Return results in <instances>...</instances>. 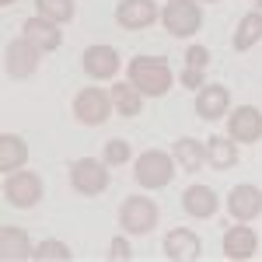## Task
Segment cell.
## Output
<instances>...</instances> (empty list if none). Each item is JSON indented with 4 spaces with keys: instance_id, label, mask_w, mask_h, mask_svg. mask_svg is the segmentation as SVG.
Returning <instances> with one entry per match:
<instances>
[{
    "instance_id": "obj_16",
    "label": "cell",
    "mask_w": 262,
    "mask_h": 262,
    "mask_svg": "<svg viewBox=\"0 0 262 262\" xmlns=\"http://www.w3.org/2000/svg\"><path fill=\"white\" fill-rule=\"evenodd\" d=\"M224 112H231V95L224 84H203L196 91V116L206 122L221 119Z\"/></svg>"
},
{
    "instance_id": "obj_19",
    "label": "cell",
    "mask_w": 262,
    "mask_h": 262,
    "mask_svg": "<svg viewBox=\"0 0 262 262\" xmlns=\"http://www.w3.org/2000/svg\"><path fill=\"white\" fill-rule=\"evenodd\" d=\"M206 164L213 171H227L238 164V143L231 137H210L206 140Z\"/></svg>"
},
{
    "instance_id": "obj_10",
    "label": "cell",
    "mask_w": 262,
    "mask_h": 262,
    "mask_svg": "<svg viewBox=\"0 0 262 262\" xmlns=\"http://www.w3.org/2000/svg\"><path fill=\"white\" fill-rule=\"evenodd\" d=\"M227 137L234 143H259L262 140V112L255 105H238L227 119Z\"/></svg>"
},
{
    "instance_id": "obj_17",
    "label": "cell",
    "mask_w": 262,
    "mask_h": 262,
    "mask_svg": "<svg viewBox=\"0 0 262 262\" xmlns=\"http://www.w3.org/2000/svg\"><path fill=\"white\" fill-rule=\"evenodd\" d=\"M217 192L210 189V185H189L185 192H182V210L192 217V221H206V217H213L217 213Z\"/></svg>"
},
{
    "instance_id": "obj_12",
    "label": "cell",
    "mask_w": 262,
    "mask_h": 262,
    "mask_svg": "<svg viewBox=\"0 0 262 262\" xmlns=\"http://www.w3.org/2000/svg\"><path fill=\"white\" fill-rule=\"evenodd\" d=\"M203 255V242L192 227H175L164 234V259L168 262H196Z\"/></svg>"
},
{
    "instance_id": "obj_18",
    "label": "cell",
    "mask_w": 262,
    "mask_h": 262,
    "mask_svg": "<svg viewBox=\"0 0 262 262\" xmlns=\"http://www.w3.org/2000/svg\"><path fill=\"white\" fill-rule=\"evenodd\" d=\"M0 252H4V259L7 262H21V259H32L35 255V245L28 238V231L25 227H4L0 231Z\"/></svg>"
},
{
    "instance_id": "obj_2",
    "label": "cell",
    "mask_w": 262,
    "mask_h": 262,
    "mask_svg": "<svg viewBox=\"0 0 262 262\" xmlns=\"http://www.w3.org/2000/svg\"><path fill=\"white\" fill-rule=\"evenodd\" d=\"M161 25L168 28V35L175 39H189L203 28V7L200 0H168L161 11Z\"/></svg>"
},
{
    "instance_id": "obj_25",
    "label": "cell",
    "mask_w": 262,
    "mask_h": 262,
    "mask_svg": "<svg viewBox=\"0 0 262 262\" xmlns=\"http://www.w3.org/2000/svg\"><path fill=\"white\" fill-rule=\"evenodd\" d=\"M35 262H70L74 259V252H70V245L67 242H56V238H46V242L35 245Z\"/></svg>"
},
{
    "instance_id": "obj_11",
    "label": "cell",
    "mask_w": 262,
    "mask_h": 262,
    "mask_svg": "<svg viewBox=\"0 0 262 262\" xmlns=\"http://www.w3.org/2000/svg\"><path fill=\"white\" fill-rule=\"evenodd\" d=\"M227 213H231V221L252 224L262 213V189L248 185V182L234 185V189L227 192Z\"/></svg>"
},
{
    "instance_id": "obj_3",
    "label": "cell",
    "mask_w": 262,
    "mask_h": 262,
    "mask_svg": "<svg viewBox=\"0 0 262 262\" xmlns=\"http://www.w3.org/2000/svg\"><path fill=\"white\" fill-rule=\"evenodd\" d=\"M112 112H116V105H112V95L105 88H95L91 84V88H81L74 95V116L84 126H105Z\"/></svg>"
},
{
    "instance_id": "obj_9",
    "label": "cell",
    "mask_w": 262,
    "mask_h": 262,
    "mask_svg": "<svg viewBox=\"0 0 262 262\" xmlns=\"http://www.w3.org/2000/svg\"><path fill=\"white\" fill-rule=\"evenodd\" d=\"M224 259H231V262H248V259H255V252H259V234L248 227V224H234V227H227L224 231Z\"/></svg>"
},
{
    "instance_id": "obj_14",
    "label": "cell",
    "mask_w": 262,
    "mask_h": 262,
    "mask_svg": "<svg viewBox=\"0 0 262 262\" xmlns=\"http://www.w3.org/2000/svg\"><path fill=\"white\" fill-rule=\"evenodd\" d=\"M21 35L32 42V46H39L42 53H56L63 46V32H60V25L56 21H49V18H42V14H32V18L21 25Z\"/></svg>"
},
{
    "instance_id": "obj_26",
    "label": "cell",
    "mask_w": 262,
    "mask_h": 262,
    "mask_svg": "<svg viewBox=\"0 0 262 262\" xmlns=\"http://www.w3.org/2000/svg\"><path fill=\"white\" fill-rule=\"evenodd\" d=\"M129 158H133V150H129V140H122V137L108 140V143H105V150H101V161L108 164V168H122Z\"/></svg>"
},
{
    "instance_id": "obj_8",
    "label": "cell",
    "mask_w": 262,
    "mask_h": 262,
    "mask_svg": "<svg viewBox=\"0 0 262 262\" xmlns=\"http://www.w3.org/2000/svg\"><path fill=\"white\" fill-rule=\"evenodd\" d=\"M175 179V158L164 150H143L137 158V182L143 189H164Z\"/></svg>"
},
{
    "instance_id": "obj_13",
    "label": "cell",
    "mask_w": 262,
    "mask_h": 262,
    "mask_svg": "<svg viewBox=\"0 0 262 262\" xmlns=\"http://www.w3.org/2000/svg\"><path fill=\"white\" fill-rule=\"evenodd\" d=\"M158 18H161V11H158L154 0H119V7H116V21H119V28H129V32L150 28Z\"/></svg>"
},
{
    "instance_id": "obj_15",
    "label": "cell",
    "mask_w": 262,
    "mask_h": 262,
    "mask_svg": "<svg viewBox=\"0 0 262 262\" xmlns=\"http://www.w3.org/2000/svg\"><path fill=\"white\" fill-rule=\"evenodd\" d=\"M84 74L91 81H112L119 74V53L112 46H88L84 49Z\"/></svg>"
},
{
    "instance_id": "obj_23",
    "label": "cell",
    "mask_w": 262,
    "mask_h": 262,
    "mask_svg": "<svg viewBox=\"0 0 262 262\" xmlns=\"http://www.w3.org/2000/svg\"><path fill=\"white\" fill-rule=\"evenodd\" d=\"M108 95H112V105H116V112H122V116H137L143 108V95L133 88L129 81H119L108 88Z\"/></svg>"
},
{
    "instance_id": "obj_31",
    "label": "cell",
    "mask_w": 262,
    "mask_h": 262,
    "mask_svg": "<svg viewBox=\"0 0 262 262\" xmlns=\"http://www.w3.org/2000/svg\"><path fill=\"white\" fill-rule=\"evenodd\" d=\"M200 4H217V0H200Z\"/></svg>"
},
{
    "instance_id": "obj_20",
    "label": "cell",
    "mask_w": 262,
    "mask_h": 262,
    "mask_svg": "<svg viewBox=\"0 0 262 262\" xmlns=\"http://www.w3.org/2000/svg\"><path fill=\"white\" fill-rule=\"evenodd\" d=\"M25 161H28V143L18 133H4L0 137V171L11 175V171L25 168Z\"/></svg>"
},
{
    "instance_id": "obj_24",
    "label": "cell",
    "mask_w": 262,
    "mask_h": 262,
    "mask_svg": "<svg viewBox=\"0 0 262 262\" xmlns=\"http://www.w3.org/2000/svg\"><path fill=\"white\" fill-rule=\"evenodd\" d=\"M35 7H39L42 18L56 21V25H67V21H74V14H77L74 0H35Z\"/></svg>"
},
{
    "instance_id": "obj_27",
    "label": "cell",
    "mask_w": 262,
    "mask_h": 262,
    "mask_svg": "<svg viewBox=\"0 0 262 262\" xmlns=\"http://www.w3.org/2000/svg\"><path fill=\"white\" fill-rule=\"evenodd\" d=\"M185 67L206 70V67H210V49H206V46H189V49H185Z\"/></svg>"
},
{
    "instance_id": "obj_22",
    "label": "cell",
    "mask_w": 262,
    "mask_h": 262,
    "mask_svg": "<svg viewBox=\"0 0 262 262\" xmlns=\"http://www.w3.org/2000/svg\"><path fill=\"white\" fill-rule=\"evenodd\" d=\"M262 39V11H248L234 28V53H248Z\"/></svg>"
},
{
    "instance_id": "obj_7",
    "label": "cell",
    "mask_w": 262,
    "mask_h": 262,
    "mask_svg": "<svg viewBox=\"0 0 262 262\" xmlns=\"http://www.w3.org/2000/svg\"><path fill=\"white\" fill-rule=\"evenodd\" d=\"M42 53L39 46H32V42L25 39H14V42H7V49H4V70L14 77V81H25V77H32L35 70L42 67Z\"/></svg>"
},
{
    "instance_id": "obj_32",
    "label": "cell",
    "mask_w": 262,
    "mask_h": 262,
    "mask_svg": "<svg viewBox=\"0 0 262 262\" xmlns=\"http://www.w3.org/2000/svg\"><path fill=\"white\" fill-rule=\"evenodd\" d=\"M255 4H259V11H262V0H255Z\"/></svg>"
},
{
    "instance_id": "obj_30",
    "label": "cell",
    "mask_w": 262,
    "mask_h": 262,
    "mask_svg": "<svg viewBox=\"0 0 262 262\" xmlns=\"http://www.w3.org/2000/svg\"><path fill=\"white\" fill-rule=\"evenodd\" d=\"M11 4H18V0H0V7H11Z\"/></svg>"
},
{
    "instance_id": "obj_6",
    "label": "cell",
    "mask_w": 262,
    "mask_h": 262,
    "mask_svg": "<svg viewBox=\"0 0 262 262\" xmlns=\"http://www.w3.org/2000/svg\"><path fill=\"white\" fill-rule=\"evenodd\" d=\"M42 179L35 171H28V168H18V171H11L7 182H4V200L11 203V206H18V210H32L35 203L42 200Z\"/></svg>"
},
{
    "instance_id": "obj_5",
    "label": "cell",
    "mask_w": 262,
    "mask_h": 262,
    "mask_svg": "<svg viewBox=\"0 0 262 262\" xmlns=\"http://www.w3.org/2000/svg\"><path fill=\"white\" fill-rule=\"evenodd\" d=\"M70 189L77 196H101L108 189V164L95 158H77L70 164Z\"/></svg>"
},
{
    "instance_id": "obj_1",
    "label": "cell",
    "mask_w": 262,
    "mask_h": 262,
    "mask_svg": "<svg viewBox=\"0 0 262 262\" xmlns=\"http://www.w3.org/2000/svg\"><path fill=\"white\" fill-rule=\"evenodd\" d=\"M126 81L143 98H164L175 84V74H171L168 60H161V56H133L126 63Z\"/></svg>"
},
{
    "instance_id": "obj_29",
    "label": "cell",
    "mask_w": 262,
    "mask_h": 262,
    "mask_svg": "<svg viewBox=\"0 0 262 262\" xmlns=\"http://www.w3.org/2000/svg\"><path fill=\"white\" fill-rule=\"evenodd\" d=\"M179 81L185 84V88H192V91H200L203 84H206V70H196V67H185L179 74Z\"/></svg>"
},
{
    "instance_id": "obj_21",
    "label": "cell",
    "mask_w": 262,
    "mask_h": 262,
    "mask_svg": "<svg viewBox=\"0 0 262 262\" xmlns=\"http://www.w3.org/2000/svg\"><path fill=\"white\" fill-rule=\"evenodd\" d=\"M171 158H175V164H179L182 171H200L203 164H206V143L192 140V137H182V140H175Z\"/></svg>"
},
{
    "instance_id": "obj_28",
    "label": "cell",
    "mask_w": 262,
    "mask_h": 262,
    "mask_svg": "<svg viewBox=\"0 0 262 262\" xmlns=\"http://www.w3.org/2000/svg\"><path fill=\"white\" fill-rule=\"evenodd\" d=\"M108 259H112V262H129V259H133V248H129V242H126L122 234L112 238V245H108Z\"/></svg>"
},
{
    "instance_id": "obj_4",
    "label": "cell",
    "mask_w": 262,
    "mask_h": 262,
    "mask_svg": "<svg viewBox=\"0 0 262 262\" xmlns=\"http://www.w3.org/2000/svg\"><path fill=\"white\" fill-rule=\"evenodd\" d=\"M158 203L150 196H126L119 206V224L126 234H150L158 227Z\"/></svg>"
}]
</instances>
